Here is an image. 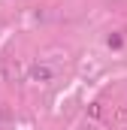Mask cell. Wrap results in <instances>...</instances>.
I'll use <instances>...</instances> for the list:
<instances>
[]
</instances>
